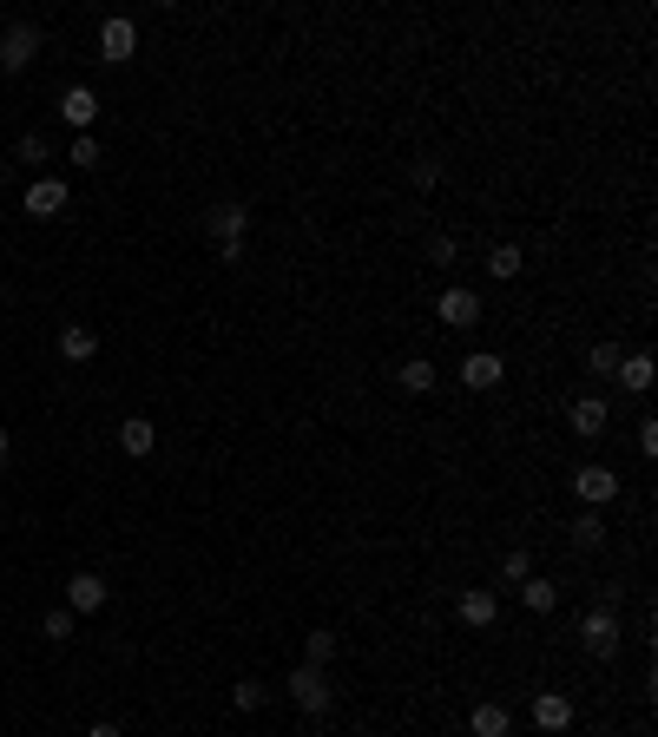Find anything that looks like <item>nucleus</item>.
<instances>
[{
	"label": "nucleus",
	"instance_id": "1",
	"mask_svg": "<svg viewBox=\"0 0 658 737\" xmlns=\"http://www.w3.org/2000/svg\"><path fill=\"white\" fill-rule=\"evenodd\" d=\"M204 224H211V237H218V257L237 264V257H244V231H251V211L224 198V204H211V218H204Z\"/></svg>",
	"mask_w": 658,
	"mask_h": 737
},
{
	"label": "nucleus",
	"instance_id": "2",
	"mask_svg": "<svg viewBox=\"0 0 658 737\" xmlns=\"http://www.w3.org/2000/svg\"><path fill=\"white\" fill-rule=\"evenodd\" d=\"M290 698H297V711L323 718V711L336 705V685L323 678V665H297V672H290Z\"/></svg>",
	"mask_w": 658,
	"mask_h": 737
},
{
	"label": "nucleus",
	"instance_id": "3",
	"mask_svg": "<svg viewBox=\"0 0 658 737\" xmlns=\"http://www.w3.org/2000/svg\"><path fill=\"white\" fill-rule=\"evenodd\" d=\"M580 645L593 652V659H612V652H619V619H612L606 606H593L580 619Z\"/></svg>",
	"mask_w": 658,
	"mask_h": 737
},
{
	"label": "nucleus",
	"instance_id": "4",
	"mask_svg": "<svg viewBox=\"0 0 658 737\" xmlns=\"http://www.w3.org/2000/svg\"><path fill=\"white\" fill-rule=\"evenodd\" d=\"M33 53H40V27H33V20H14V27L0 33V66H7V73H20Z\"/></svg>",
	"mask_w": 658,
	"mask_h": 737
},
{
	"label": "nucleus",
	"instance_id": "5",
	"mask_svg": "<svg viewBox=\"0 0 658 737\" xmlns=\"http://www.w3.org/2000/svg\"><path fill=\"white\" fill-rule=\"evenodd\" d=\"M573 494H580L586 507H606V501H619V474L593 461V468H580V474H573Z\"/></svg>",
	"mask_w": 658,
	"mask_h": 737
},
{
	"label": "nucleus",
	"instance_id": "6",
	"mask_svg": "<svg viewBox=\"0 0 658 737\" xmlns=\"http://www.w3.org/2000/svg\"><path fill=\"white\" fill-rule=\"evenodd\" d=\"M441 323H448V330H474V323H481V297H474V290H441Z\"/></svg>",
	"mask_w": 658,
	"mask_h": 737
},
{
	"label": "nucleus",
	"instance_id": "7",
	"mask_svg": "<svg viewBox=\"0 0 658 737\" xmlns=\"http://www.w3.org/2000/svg\"><path fill=\"white\" fill-rule=\"evenodd\" d=\"M501 376H507V362L494 356V349H474V356H461V382H468V389H501Z\"/></svg>",
	"mask_w": 658,
	"mask_h": 737
},
{
	"label": "nucleus",
	"instance_id": "8",
	"mask_svg": "<svg viewBox=\"0 0 658 737\" xmlns=\"http://www.w3.org/2000/svg\"><path fill=\"white\" fill-rule=\"evenodd\" d=\"M66 211V178H33L27 185V218H60Z\"/></svg>",
	"mask_w": 658,
	"mask_h": 737
},
{
	"label": "nucleus",
	"instance_id": "9",
	"mask_svg": "<svg viewBox=\"0 0 658 737\" xmlns=\"http://www.w3.org/2000/svg\"><path fill=\"white\" fill-rule=\"evenodd\" d=\"M106 593H112V586L99 580V573H73V580H66V612H99Z\"/></svg>",
	"mask_w": 658,
	"mask_h": 737
},
{
	"label": "nucleus",
	"instance_id": "10",
	"mask_svg": "<svg viewBox=\"0 0 658 737\" xmlns=\"http://www.w3.org/2000/svg\"><path fill=\"white\" fill-rule=\"evenodd\" d=\"M566 422H573V435L599 441V435H606V422H612V415H606V402H599V395H580V402L566 408Z\"/></svg>",
	"mask_w": 658,
	"mask_h": 737
},
{
	"label": "nucleus",
	"instance_id": "11",
	"mask_svg": "<svg viewBox=\"0 0 658 737\" xmlns=\"http://www.w3.org/2000/svg\"><path fill=\"white\" fill-rule=\"evenodd\" d=\"M60 119L86 132V126L99 119V93H93V86H66V93H60Z\"/></svg>",
	"mask_w": 658,
	"mask_h": 737
},
{
	"label": "nucleus",
	"instance_id": "12",
	"mask_svg": "<svg viewBox=\"0 0 658 737\" xmlns=\"http://www.w3.org/2000/svg\"><path fill=\"white\" fill-rule=\"evenodd\" d=\"M132 47H139V27H132V20H106V27H99V53H106L112 66L132 60Z\"/></svg>",
	"mask_w": 658,
	"mask_h": 737
},
{
	"label": "nucleus",
	"instance_id": "13",
	"mask_svg": "<svg viewBox=\"0 0 658 737\" xmlns=\"http://www.w3.org/2000/svg\"><path fill=\"white\" fill-rule=\"evenodd\" d=\"M533 724H540V731H566V724H573V698H566V691H540V698H533Z\"/></svg>",
	"mask_w": 658,
	"mask_h": 737
},
{
	"label": "nucleus",
	"instance_id": "14",
	"mask_svg": "<svg viewBox=\"0 0 658 737\" xmlns=\"http://www.w3.org/2000/svg\"><path fill=\"white\" fill-rule=\"evenodd\" d=\"M119 448H126V455H152V448H158V428L145 422V415H126V422H119Z\"/></svg>",
	"mask_w": 658,
	"mask_h": 737
},
{
	"label": "nucleus",
	"instance_id": "15",
	"mask_svg": "<svg viewBox=\"0 0 658 737\" xmlns=\"http://www.w3.org/2000/svg\"><path fill=\"white\" fill-rule=\"evenodd\" d=\"M60 356L66 362H93L99 356V336L86 330V323H66V330H60Z\"/></svg>",
	"mask_w": 658,
	"mask_h": 737
},
{
	"label": "nucleus",
	"instance_id": "16",
	"mask_svg": "<svg viewBox=\"0 0 658 737\" xmlns=\"http://www.w3.org/2000/svg\"><path fill=\"white\" fill-rule=\"evenodd\" d=\"M468 731L474 737H507V731H514V718H507V705H474Z\"/></svg>",
	"mask_w": 658,
	"mask_h": 737
},
{
	"label": "nucleus",
	"instance_id": "17",
	"mask_svg": "<svg viewBox=\"0 0 658 737\" xmlns=\"http://www.w3.org/2000/svg\"><path fill=\"white\" fill-rule=\"evenodd\" d=\"M494 593H487V586H474V593H461V626H494Z\"/></svg>",
	"mask_w": 658,
	"mask_h": 737
},
{
	"label": "nucleus",
	"instance_id": "18",
	"mask_svg": "<svg viewBox=\"0 0 658 737\" xmlns=\"http://www.w3.org/2000/svg\"><path fill=\"white\" fill-rule=\"evenodd\" d=\"M573 547H580V553H593V547H606V520H599V514H593V507H586V514H580V520H573Z\"/></svg>",
	"mask_w": 658,
	"mask_h": 737
},
{
	"label": "nucleus",
	"instance_id": "19",
	"mask_svg": "<svg viewBox=\"0 0 658 737\" xmlns=\"http://www.w3.org/2000/svg\"><path fill=\"white\" fill-rule=\"evenodd\" d=\"M487 277L514 283L520 277V244H494V251H487Z\"/></svg>",
	"mask_w": 658,
	"mask_h": 737
},
{
	"label": "nucleus",
	"instance_id": "20",
	"mask_svg": "<svg viewBox=\"0 0 658 737\" xmlns=\"http://www.w3.org/2000/svg\"><path fill=\"white\" fill-rule=\"evenodd\" d=\"M619 362H626V356H619V343H593V356H586V376L612 382V376H619Z\"/></svg>",
	"mask_w": 658,
	"mask_h": 737
},
{
	"label": "nucleus",
	"instance_id": "21",
	"mask_svg": "<svg viewBox=\"0 0 658 737\" xmlns=\"http://www.w3.org/2000/svg\"><path fill=\"white\" fill-rule=\"evenodd\" d=\"M520 599H527V612H553L560 606V586L553 580H520Z\"/></svg>",
	"mask_w": 658,
	"mask_h": 737
},
{
	"label": "nucleus",
	"instance_id": "22",
	"mask_svg": "<svg viewBox=\"0 0 658 737\" xmlns=\"http://www.w3.org/2000/svg\"><path fill=\"white\" fill-rule=\"evenodd\" d=\"M612 382H626V389H652V356H626Z\"/></svg>",
	"mask_w": 658,
	"mask_h": 737
},
{
	"label": "nucleus",
	"instance_id": "23",
	"mask_svg": "<svg viewBox=\"0 0 658 737\" xmlns=\"http://www.w3.org/2000/svg\"><path fill=\"white\" fill-rule=\"evenodd\" d=\"M395 376H402V389L428 395V389H435V362H402V369H395Z\"/></svg>",
	"mask_w": 658,
	"mask_h": 737
},
{
	"label": "nucleus",
	"instance_id": "24",
	"mask_svg": "<svg viewBox=\"0 0 658 737\" xmlns=\"http://www.w3.org/2000/svg\"><path fill=\"white\" fill-rule=\"evenodd\" d=\"M40 632H47L53 645H66V639H73V612H66V606H53L47 619H40Z\"/></svg>",
	"mask_w": 658,
	"mask_h": 737
},
{
	"label": "nucleus",
	"instance_id": "25",
	"mask_svg": "<svg viewBox=\"0 0 658 737\" xmlns=\"http://www.w3.org/2000/svg\"><path fill=\"white\" fill-rule=\"evenodd\" d=\"M303 652H310V665H329V659H336V632H310Z\"/></svg>",
	"mask_w": 658,
	"mask_h": 737
},
{
	"label": "nucleus",
	"instance_id": "26",
	"mask_svg": "<svg viewBox=\"0 0 658 737\" xmlns=\"http://www.w3.org/2000/svg\"><path fill=\"white\" fill-rule=\"evenodd\" d=\"M73 165H79V172H93V165H99V139H93V132H79V139H73Z\"/></svg>",
	"mask_w": 658,
	"mask_h": 737
},
{
	"label": "nucleus",
	"instance_id": "27",
	"mask_svg": "<svg viewBox=\"0 0 658 737\" xmlns=\"http://www.w3.org/2000/svg\"><path fill=\"white\" fill-rule=\"evenodd\" d=\"M231 705H237V711H257V705H264V685H257V678L231 685Z\"/></svg>",
	"mask_w": 658,
	"mask_h": 737
},
{
	"label": "nucleus",
	"instance_id": "28",
	"mask_svg": "<svg viewBox=\"0 0 658 737\" xmlns=\"http://www.w3.org/2000/svg\"><path fill=\"white\" fill-rule=\"evenodd\" d=\"M527 573H533V560H527V553H507V560H501V580H527Z\"/></svg>",
	"mask_w": 658,
	"mask_h": 737
},
{
	"label": "nucleus",
	"instance_id": "29",
	"mask_svg": "<svg viewBox=\"0 0 658 737\" xmlns=\"http://www.w3.org/2000/svg\"><path fill=\"white\" fill-rule=\"evenodd\" d=\"M428 264H455V237H428Z\"/></svg>",
	"mask_w": 658,
	"mask_h": 737
},
{
	"label": "nucleus",
	"instance_id": "30",
	"mask_svg": "<svg viewBox=\"0 0 658 737\" xmlns=\"http://www.w3.org/2000/svg\"><path fill=\"white\" fill-rule=\"evenodd\" d=\"M408 178H415V185L428 191V185H435V178H441V165H435V158H415V172H408Z\"/></svg>",
	"mask_w": 658,
	"mask_h": 737
},
{
	"label": "nucleus",
	"instance_id": "31",
	"mask_svg": "<svg viewBox=\"0 0 658 737\" xmlns=\"http://www.w3.org/2000/svg\"><path fill=\"white\" fill-rule=\"evenodd\" d=\"M20 158H33V165H40V158H47V139H40V132H27V139H20Z\"/></svg>",
	"mask_w": 658,
	"mask_h": 737
},
{
	"label": "nucleus",
	"instance_id": "32",
	"mask_svg": "<svg viewBox=\"0 0 658 737\" xmlns=\"http://www.w3.org/2000/svg\"><path fill=\"white\" fill-rule=\"evenodd\" d=\"M639 448H645V455H658V422H652V415L639 422Z\"/></svg>",
	"mask_w": 658,
	"mask_h": 737
},
{
	"label": "nucleus",
	"instance_id": "33",
	"mask_svg": "<svg viewBox=\"0 0 658 737\" xmlns=\"http://www.w3.org/2000/svg\"><path fill=\"white\" fill-rule=\"evenodd\" d=\"M93 737H126V731H119V724H93Z\"/></svg>",
	"mask_w": 658,
	"mask_h": 737
},
{
	"label": "nucleus",
	"instance_id": "34",
	"mask_svg": "<svg viewBox=\"0 0 658 737\" xmlns=\"http://www.w3.org/2000/svg\"><path fill=\"white\" fill-rule=\"evenodd\" d=\"M7 448H14V441H7V428H0V461H7Z\"/></svg>",
	"mask_w": 658,
	"mask_h": 737
},
{
	"label": "nucleus",
	"instance_id": "35",
	"mask_svg": "<svg viewBox=\"0 0 658 737\" xmlns=\"http://www.w3.org/2000/svg\"><path fill=\"white\" fill-rule=\"evenodd\" d=\"M0 178H7V165H0Z\"/></svg>",
	"mask_w": 658,
	"mask_h": 737
}]
</instances>
